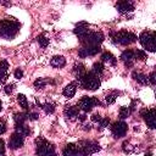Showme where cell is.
<instances>
[{
  "label": "cell",
  "mask_w": 156,
  "mask_h": 156,
  "mask_svg": "<svg viewBox=\"0 0 156 156\" xmlns=\"http://www.w3.org/2000/svg\"><path fill=\"white\" fill-rule=\"evenodd\" d=\"M133 78L138 82V83H140V84H147V77L145 76V74H143V73H138V72H133Z\"/></svg>",
  "instance_id": "603a6c76"
},
{
  "label": "cell",
  "mask_w": 156,
  "mask_h": 156,
  "mask_svg": "<svg viewBox=\"0 0 156 156\" xmlns=\"http://www.w3.org/2000/svg\"><path fill=\"white\" fill-rule=\"evenodd\" d=\"M134 56H136V58H139V60H146L147 58L146 51H144V50H136V51H134Z\"/></svg>",
  "instance_id": "1f68e13d"
},
{
  "label": "cell",
  "mask_w": 156,
  "mask_h": 156,
  "mask_svg": "<svg viewBox=\"0 0 156 156\" xmlns=\"http://www.w3.org/2000/svg\"><path fill=\"white\" fill-rule=\"evenodd\" d=\"M0 156H5V141L0 139Z\"/></svg>",
  "instance_id": "8d00e7d4"
},
{
  "label": "cell",
  "mask_w": 156,
  "mask_h": 156,
  "mask_svg": "<svg viewBox=\"0 0 156 156\" xmlns=\"http://www.w3.org/2000/svg\"><path fill=\"white\" fill-rule=\"evenodd\" d=\"M7 68H9V62L6 60H1L0 61V84H2L7 78Z\"/></svg>",
  "instance_id": "2e32d148"
},
{
  "label": "cell",
  "mask_w": 156,
  "mask_h": 156,
  "mask_svg": "<svg viewBox=\"0 0 156 156\" xmlns=\"http://www.w3.org/2000/svg\"><path fill=\"white\" fill-rule=\"evenodd\" d=\"M23 143H24V136H23L22 134L17 133V132H15V133L10 136V139H9V146H10V149H12V150H16V149L22 147Z\"/></svg>",
  "instance_id": "8fae6325"
},
{
  "label": "cell",
  "mask_w": 156,
  "mask_h": 156,
  "mask_svg": "<svg viewBox=\"0 0 156 156\" xmlns=\"http://www.w3.org/2000/svg\"><path fill=\"white\" fill-rule=\"evenodd\" d=\"M101 51L100 45H93V46H83L82 49H79L78 51V56L84 58L87 56H95L96 54H99Z\"/></svg>",
  "instance_id": "7c38bea8"
},
{
  "label": "cell",
  "mask_w": 156,
  "mask_h": 156,
  "mask_svg": "<svg viewBox=\"0 0 156 156\" xmlns=\"http://www.w3.org/2000/svg\"><path fill=\"white\" fill-rule=\"evenodd\" d=\"M145 156H152V152H151V151H149L147 154H145Z\"/></svg>",
  "instance_id": "b9f144b4"
},
{
  "label": "cell",
  "mask_w": 156,
  "mask_h": 156,
  "mask_svg": "<svg viewBox=\"0 0 156 156\" xmlns=\"http://www.w3.org/2000/svg\"><path fill=\"white\" fill-rule=\"evenodd\" d=\"M46 83H48L46 79H44V78H38V79L34 82V87H35L37 89H43V88H45Z\"/></svg>",
  "instance_id": "f1b7e54d"
},
{
  "label": "cell",
  "mask_w": 156,
  "mask_h": 156,
  "mask_svg": "<svg viewBox=\"0 0 156 156\" xmlns=\"http://www.w3.org/2000/svg\"><path fill=\"white\" fill-rule=\"evenodd\" d=\"M77 146L85 156H89L100 150V145L96 141H87L85 140V141H80L79 144H77Z\"/></svg>",
  "instance_id": "ba28073f"
},
{
  "label": "cell",
  "mask_w": 156,
  "mask_h": 156,
  "mask_svg": "<svg viewBox=\"0 0 156 156\" xmlns=\"http://www.w3.org/2000/svg\"><path fill=\"white\" fill-rule=\"evenodd\" d=\"M116 9L121 13H127L134 10V4L132 1H118L116 4Z\"/></svg>",
  "instance_id": "4fadbf2b"
},
{
  "label": "cell",
  "mask_w": 156,
  "mask_h": 156,
  "mask_svg": "<svg viewBox=\"0 0 156 156\" xmlns=\"http://www.w3.org/2000/svg\"><path fill=\"white\" fill-rule=\"evenodd\" d=\"M80 39V43L83 44V46H93V45H100L105 37L101 32H91L88 30V33H85Z\"/></svg>",
  "instance_id": "5b68a950"
},
{
  "label": "cell",
  "mask_w": 156,
  "mask_h": 156,
  "mask_svg": "<svg viewBox=\"0 0 156 156\" xmlns=\"http://www.w3.org/2000/svg\"><path fill=\"white\" fill-rule=\"evenodd\" d=\"M85 72H87V71H85V67H84V65H83V63H78V65H76V66H74V73H76L77 79H78V78H80Z\"/></svg>",
  "instance_id": "d4e9b609"
},
{
  "label": "cell",
  "mask_w": 156,
  "mask_h": 156,
  "mask_svg": "<svg viewBox=\"0 0 156 156\" xmlns=\"http://www.w3.org/2000/svg\"><path fill=\"white\" fill-rule=\"evenodd\" d=\"M127 130H128V126H127V123L123 122V121L115 122V123L111 126V132H112L113 136L117 138V139L124 136L126 133H127Z\"/></svg>",
  "instance_id": "9c48e42d"
},
{
  "label": "cell",
  "mask_w": 156,
  "mask_h": 156,
  "mask_svg": "<svg viewBox=\"0 0 156 156\" xmlns=\"http://www.w3.org/2000/svg\"><path fill=\"white\" fill-rule=\"evenodd\" d=\"M96 105H100V101L98 98L95 96H83L79 101H78V106L79 108H82L84 112H89L91 111V108Z\"/></svg>",
  "instance_id": "52a82bcc"
},
{
  "label": "cell",
  "mask_w": 156,
  "mask_h": 156,
  "mask_svg": "<svg viewBox=\"0 0 156 156\" xmlns=\"http://www.w3.org/2000/svg\"><path fill=\"white\" fill-rule=\"evenodd\" d=\"M6 132V121L4 118H0V135Z\"/></svg>",
  "instance_id": "d6a6232c"
},
{
  "label": "cell",
  "mask_w": 156,
  "mask_h": 156,
  "mask_svg": "<svg viewBox=\"0 0 156 156\" xmlns=\"http://www.w3.org/2000/svg\"><path fill=\"white\" fill-rule=\"evenodd\" d=\"M79 119H80V121H84V119H85V115H80V116H79Z\"/></svg>",
  "instance_id": "60d3db41"
},
{
  "label": "cell",
  "mask_w": 156,
  "mask_h": 156,
  "mask_svg": "<svg viewBox=\"0 0 156 156\" xmlns=\"http://www.w3.org/2000/svg\"><path fill=\"white\" fill-rule=\"evenodd\" d=\"M41 107L44 108V111L46 113H52L55 111V106L51 104V102H45L44 105H41Z\"/></svg>",
  "instance_id": "f546056e"
},
{
  "label": "cell",
  "mask_w": 156,
  "mask_h": 156,
  "mask_svg": "<svg viewBox=\"0 0 156 156\" xmlns=\"http://www.w3.org/2000/svg\"><path fill=\"white\" fill-rule=\"evenodd\" d=\"M129 115H130V110H129V107L123 106V107H121V108H119V118H121V119L127 118Z\"/></svg>",
  "instance_id": "83f0119b"
},
{
  "label": "cell",
  "mask_w": 156,
  "mask_h": 156,
  "mask_svg": "<svg viewBox=\"0 0 156 156\" xmlns=\"http://www.w3.org/2000/svg\"><path fill=\"white\" fill-rule=\"evenodd\" d=\"M21 24L13 20H1L0 21V37L4 39H12L20 30Z\"/></svg>",
  "instance_id": "6da1fadb"
},
{
  "label": "cell",
  "mask_w": 156,
  "mask_h": 156,
  "mask_svg": "<svg viewBox=\"0 0 156 156\" xmlns=\"http://www.w3.org/2000/svg\"><path fill=\"white\" fill-rule=\"evenodd\" d=\"M101 62H107V63H110V65H116L117 58H116L111 52L106 51V52H104V54L101 55Z\"/></svg>",
  "instance_id": "ffe728a7"
},
{
  "label": "cell",
  "mask_w": 156,
  "mask_h": 156,
  "mask_svg": "<svg viewBox=\"0 0 156 156\" xmlns=\"http://www.w3.org/2000/svg\"><path fill=\"white\" fill-rule=\"evenodd\" d=\"M147 80H150L151 84H155V83H156V73H155V72H151L150 76L147 77Z\"/></svg>",
  "instance_id": "d590c367"
},
{
  "label": "cell",
  "mask_w": 156,
  "mask_h": 156,
  "mask_svg": "<svg viewBox=\"0 0 156 156\" xmlns=\"http://www.w3.org/2000/svg\"><path fill=\"white\" fill-rule=\"evenodd\" d=\"M13 89H15V85H13V84H9V85L5 87V93H6L7 95H10V94H12Z\"/></svg>",
  "instance_id": "e575fe53"
},
{
  "label": "cell",
  "mask_w": 156,
  "mask_h": 156,
  "mask_svg": "<svg viewBox=\"0 0 156 156\" xmlns=\"http://www.w3.org/2000/svg\"><path fill=\"white\" fill-rule=\"evenodd\" d=\"M17 101H18L20 106H21L23 110H28V100H27L26 95L18 94V95H17Z\"/></svg>",
  "instance_id": "cb8c5ba5"
},
{
  "label": "cell",
  "mask_w": 156,
  "mask_h": 156,
  "mask_svg": "<svg viewBox=\"0 0 156 156\" xmlns=\"http://www.w3.org/2000/svg\"><path fill=\"white\" fill-rule=\"evenodd\" d=\"M117 95H118V93H117V91H113L112 94H108V95H106V98H105L106 102H107V104H113V102L116 101V98H117Z\"/></svg>",
  "instance_id": "4dcf8cb0"
},
{
  "label": "cell",
  "mask_w": 156,
  "mask_h": 156,
  "mask_svg": "<svg viewBox=\"0 0 156 156\" xmlns=\"http://www.w3.org/2000/svg\"><path fill=\"white\" fill-rule=\"evenodd\" d=\"M77 151H78L77 144H67L66 147L63 149L62 154H63V156H74Z\"/></svg>",
  "instance_id": "ac0fdd59"
},
{
  "label": "cell",
  "mask_w": 156,
  "mask_h": 156,
  "mask_svg": "<svg viewBox=\"0 0 156 156\" xmlns=\"http://www.w3.org/2000/svg\"><path fill=\"white\" fill-rule=\"evenodd\" d=\"M50 63H51L52 67H58V68H60V67H63V66L66 65V58H65L63 56H61V55L54 56V57L51 58Z\"/></svg>",
  "instance_id": "d6986e66"
},
{
  "label": "cell",
  "mask_w": 156,
  "mask_h": 156,
  "mask_svg": "<svg viewBox=\"0 0 156 156\" xmlns=\"http://www.w3.org/2000/svg\"><path fill=\"white\" fill-rule=\"evenodd\" d=\"M13 74H15V78H17V79H21V78L23 77V72H22V69H20V68H17Z\"/></svg>",
  "instance_id": "74e56055"
},
{
  "label": "cell",
  "mask_w": 156,
  "mask_h": 156,
  "mask_svg": "<svg viewBox=\"0 0 156 156\" xmlns=\"http://www.w3.org/2000/svg\"><path fill=\"white\" fill-rule=\"evenodd\" d=\"M37 144V155L38 156H56V151H55V146L49 143L48 140H45L44 138H38L35 140Z\"/></svg>",
  "instance_id": "277c9868"
},
{
  "label": "cell",
  "mask_w": 156,
  "mask_h": 156,
  "mask_svg": "<svg viewBox=\"0 0 156 156\" xmlns=\"http://www.w3.org/2000/svg\"><path fill=\"white\" fill-rule=\"evenodd\" d=\"M111 39L115 44L119 45H129L136 40V35L134 33L127 32V30H121L116 33H111Z\"/></svg>",
  "instance_id": "3957f363"
},
{
  "label": "cell",
  "mask_w": 156,
  "mask_h": 156,
  "mask_svg": "<svg viewBox=\"0 0 156 156\" xmlns=\"http://www.w3.org/2000/svg\"><path fill=\"white\" fill-rule=\"evenodd\" d=\"M15 128H16V132L20 133V134H22L23 136H27V135L30 134L29 127H27V126H24V124H16Z\"/></svg>",
  "instance_id": "7402d4cb"
},
{
  "label": "cell",
  "mask_w": 156,
  "mask_h": 156,
  "mask_svg": "<svg viewBox=\"0 0 156 156\" xmlns=\"http://www.w3.org/2000/svg\"><path fill=\"white\" fill-rule=\"evenodd\" d=\"M133 58H134V51L133 50H124L121 54V60L124 61L126 67H132L133 66Z\"/></svg>",
  "instance_id": "5bb4252c"
},
{
  "label": "cell",
  "mask_w": 156,
  "mask_h": 156,
  "mask_svg": "<svg viewBox=\"0 0 156 156\" xmlns=\"http://www.w3.org/2000/svg\"><path fill=\"white\" fill-rule=\"evenodd\" d=\"M76 90H77V82H72V83L67 84V85L63 88V91H62V93H63V95H65L66 98L71 99V98L74 96Z\"/></svg>",
  "instance_id": "9a60e30c"
},
{
  "label": "cell",
  "mask_w": 156,
  "mask_h": 156,
  "mask_svg": "<svg viewBox=\"0 0 156 156\" xmlns=\"http://www.w3.org/2000/svg\"><path fill=\"white\" fill-rule=\"evenodd\" d=\"M104 68H105V67H104V63H102V62H95V63L93 65V71H91V72L99 76L100 73L104 72Z\"/></svg>",
  "instance_id": "4316f807"
},
{
  "label": "cell",
  "mask_w": 156,
  "mask_h": 156,
  "mask_svg": "<svg viewBox=\"0 0 156 156\" xmlns=\"http://www.w3.org/2000/svg\"><path fill=\"white\" fill-rule=\"evenodd\" d=\"M139 41L146 50L151 52L155 51V32H150V30L143 32L139 35Z\"/></svg>",
  "instance_id": "8992f818"
},
{
  "label": "cell",
  "mask_w": 156,
  "mask_h": 156,
  "mask_svg": "<svg viewBox=\"0 0 156 156\" xmlns=\"http://www.w3.org/2000/svg\"><path fill=\"white\" fill-rule=\"evenodd\" d=\"M77 84L79 87H82L83 89H88V90H96L101 82L98 74L93 73V72H85L80 78L77 79Z\"/></svg>",
  "instance_id": "7a4b0ae2"
},
{
  "label": "cell",
  "mask_w": 156,
  "mask_h": 156,
  "mask_svg": "<svg viewBox=\"0 0 156 156\" xmlns=\"http://www.w3.org/2000/svg\"><path fill=\"white\" fill-rule=\"evenodd\" d=\"M27 118H28V113H24V112H17L13 115V119L16 124H24Z\"/></svg>",
  "instance_id": "44dd1931"
},
{
  "label": "cell",
  "mask_w": 156,
  "mask_h": 156,
  "mask_svg": "<svg viewBox=\"0 0 156 156\" xmlns=\"http://www.w3.org/2000/svg\"><path fill=\"white\" fill-rule=\"evenodd\" d=\"M140 115L144 117V121L146 122L147 127L154 129L155 128V119H156V111L155 108H150V110H143L140 112Z\"/></svg>",
  "instance_id": "30bf717a"
},
{
  "label": "cell",
  "mask_w": 156,
  "mask_h": 156,
  "mask_svg": "<svg viewBox=\"0 0 156 156\" xmlns=\"http://www.w3.org/2000/svg\"><path fill=\"white\" fill-rule=\"evenodd\" d=\"M108 123H110V119H108L107 117H105V118H101V121L99 122V126H100V128L102 129V128L107 127V126H108Z\"/></svg>",
  "instance_id": "836d02e7"
},
{
  "label": "cell",
  "mask_w": 156,
  "mask_h": 156,
  "mask_svg": "<svg viewBox=\"0 0 156 156\" xmlns=\"http://www.w3.org/2000/svg\"><path fill=\"white\" fill-rule=\"evenodd\" d=\"M1 108H2V104H1V101H0V111H1Z\"/></svg>",
  "instance_id": "7bdbcfd3"
},
{
  "label": "cell",
  "mask_w": 156,
  "mask_h": 156,
  "mask_svg": "<svg viewBox=\"0 0 156 156\" xmlns=\"http://www.w3.org/2000/svg\"><path fill=\"white\" fill-rule=\"evenodd\" d=\"M38 117H39V115H38L37 112H29V113H28V118L32 119V121H35Z\"/></svg>",
  "instance_id": "f35d334b"
},
{
  "label": "cell",
  "mask_w": 156,
  "mask_h": 156,
  "mask_svg": "<svg viewBox=\"0 0 156 156\" xmlns=\"http://www.w3.org/2000/svg\"><path fill=\"white\" fill-rule=\"evenodd\" d=\"M37 40H38V43H39V45L41 48H46L49 45V38H46V35L44 33L43 34H39L37 37Z\"/></svg>",
  "instance_id": "484cf974"
},
{
  "label": "cell",
  "mask_w": 156,
  "mask_h": 156,
  "mask_svg": "<svg viewBox=\"0 0 156 156\" xmlns=\"http://www.w3.org/2000/svg\"><path fill=\"white\" fill-rule=\"evenodd\" d=\"M101 118H102V117H101L99 113H94V115L91 116V121H93V122H100Z\"/></svg>",
  "instance_id": "ab89813d"
},
{
  "label": "cell",
  "mask_w": 156,
  "mask_h": 156,
  "mask_svg": "<svg viewBox=\"0 0 156 156\" xmlns=\"http://www.w3.org/2000/svg\"><path fill=\"white\" fill-rule=\"evenodd\" d=\"M65 115L68 118H76L79 116V107L76 106H68L65 108Z\"/></svg>",
  "instance_id": "e0dca14e"
}]
</instances>
